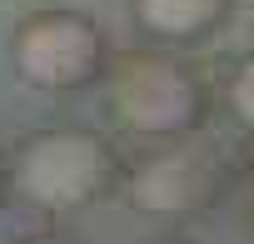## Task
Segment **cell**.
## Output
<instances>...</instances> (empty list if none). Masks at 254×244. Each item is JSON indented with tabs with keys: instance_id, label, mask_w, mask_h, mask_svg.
Segmentation results:
<instances>
[{
	"instance_id": "obj_4",
	"label": "cell",
	"mask_w": 254,
	"mask_h": 244,
	"mask_svg": "<svg viewBox=\"0 0 254 244\" xmlns=\"http://www.w3.org/2000/svg\"><path fill=\"white\" fill-rule=\"evenodd\" d=\"M219 194H224V160L194 135L165 140L160 150L140 155L125 170V199L135 214L150 219H190L199 209H214Z\"/></svg>"
},
{
	"instance_id": "obj_5",
	"label": "cell",
	"mask_w": 254,
	"mask_h": 244,
	"mask_svg": "<svg viewBox=\"0 0 254 244\" xmlns=\"http://www.w3.org/2000/svg\"><path fill=\"white\" fill-rule=\"evenodd\" d=\"M229 10H234V0H130V15H135L140 35H150L165 50L214 35L229 20Z\"/></svg>"
},
{
	"instance_id": "obj_7",
	"label": "cell",
	"mask_w": 254,
	"mask_h": 244,
	"mask_svg": "<svg viewBox=\"0 0 254 244\" xmlns=\"http://www.w3.org/2000/svg\"><path fill=\"white\" fill-rule=\"evenodd\" d=\"M20 244H75V239H65V234H30V239H20Z\"/></svg>"
},
{
	"instance_id": "obj_3",
	"label": "cell",
	"mask_w": 254,
	"mask_h": 244,
	"mask_svg": "<svg viewBox=\"0 0 254 244\" xmlns=\"http://www.w3.org/2000/svg\"><path fill=\"white\" fill-rule=\"evenodd\" d=\"M10 70L45 95H70L100 80L105 70V35L85 10L70 5H45L15 20L10 30Z\"/></svg>"
},
{
	"instance_id": "obj_6",
	"label": "cell",
	"mask_w": 254,
	"mask_h": 244,
	"mask_svg": "<svg viewBox=\"0 0 254 244\" xmlns=\"http://www.w3.org/2000/svg\"><path fill=\"white\" fill-rule=\"evenodd\" d=\"M224 105H229V115H234V125H244V130L254 135V50H249V55H239V60L229 65Z\"/></svg>"
},
{
	"instance_id": "obj_8",
	"label": "cell",
	"mask_w": 254,
	"mask_h": 244,
	"mask_svg": "<svg viewBox=\"0 0 254 244\" xmlns=\"http://www.w3.org/2000/svg\"><path fill=\"white\" fill-rule=\"evenodd\" d=\"M244 194H249V209H254V155H249V165H244Z\"/></svg>"
},
{
	"instance_id": "obj_10",
	"label": "cell",
	"mask_w": 254,
	"mask_h": 244,
	"mask_svg": "<svg viewBox=\"0 0 254 244\" xmlns=\"http://www.w3.org/2000/svg\"><path fill=\"white\" fill-rule=\"evenodd\" d=\"M160 244H194V239H160Z\"/></svg>"
},
{
	"instance_id": "obj_1",
	"label": "cell",
	"mask_w": 254,
	"mask_h": 244,
	"mask_svg": "<svg viewBox=\"0 0 254 244\" xmlns=\"http://www.w3.org/2000/svg\"><path fill=\"white\" fill-rule=\"evenodd\" d=\"M105 110L145 140H185L209 120V85L165 45L105 60Z\"/></svg>"
},
{
	"instance_id": "obj_9",
	"label": "cell",
	"mask_w": 254,
	"mask_h": 244,
	"mask_svg": "<svg viewBox=\"0 0 254 244\" xmlns=\"http://www.w3.org/2000/svg\"><path fill=\"white\" fill-rule=\"evenodd\" d=\"M5 194H10V184H5V155H0V204H5Z\"/></svg>"
},
{
	"instance_id": "obj_2",
	"label": "cell",
	"mask_w": 254,
	"mask_h": 244,
	"mask_svg": "<svg viewBox=\"0 0 254 244\" xmlns=\"http://www.w3.org/2000/svg\"><path fill=\"white\" fill-rule=\"evenodd\" d=\"M120 180V155L105 135L85 125H45L25 135L5 160V184L30 209L65 214L100 199Z\"/></svg>"
}]
</instances>
